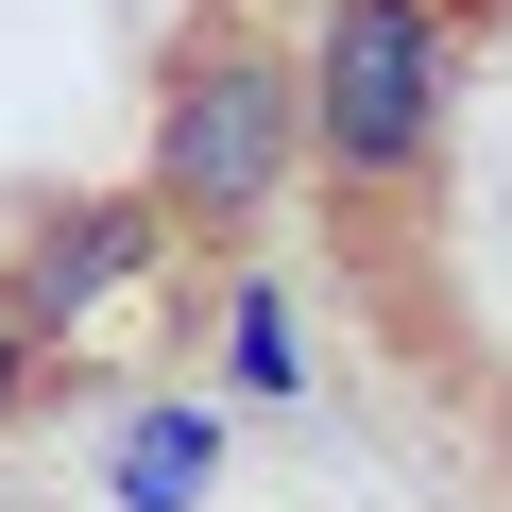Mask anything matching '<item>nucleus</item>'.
I'll use <instances>...</instances> for the list:
<instances>
[{
	"label": "nucleus",
	"mask_w": 512,
	"mask_h": 512,
	"mask_svg": "<svg viewBox=\"0 0 512 512\" xmlns=\"http://www.w3.org/2000/svg\"><path fill=\"white\" fill-rule=\"evenodd\" d=\"M444 103H461V18L444 0H325V35H308V154L325 171L410 188L444 154Z\"/></svg>",
	"instance_id": "f257e3e1"
},
{
	"label": "nucleus",
	"mask_w": 512,
	"mask_h": 512,
	"mask_svg": "<svg viewBox=\"0 0 512 512\" xmlns=\"http://www.w3.org/2000/svg\"><path fill=\"white\" fill-rule=\"evenodd\" d=\"M308 171V69H274V52H188L171 69V103H154V205L171 222H256Z\"/></svg>",
	"instance_id": "f03ea898"
},
{
	"label": "nucleus",
	"mask_w": 512,
	"mask_h": 512,
	"mask_svg": "<svg viewBox=\"0 0 512 512\" xmlns=\"http://www.w3.org/2000/svg\"><path fill=\"white\" fill-rule=\"evenodd\" d=\"M154 256H171V205H154V188H120V205H52L0 308H18L35 342H69V325H86L103 291H137V274H154Z\"/></svg>",
	"instance_id": "7ed1b4c3"
},
{
	"label": "nucleus",
	"mask_w": 512,
	"mask_h": 512,
	"mask_svg": "<svg viewBox=\"0 0 512 512\" xmlns=\"http://www.w3.org/2000/svg\"><path fill=\"white\" fill-rule=\"evenodd\" d=\"M205 478H222V427L205 410H137L120 427V512H188Z\"/></svg>",
	"instance_id": "20e7f679"
},
{
	"label": "nucleus",
	"mask_w": 512,
	"mask_h": 512,
	"mask_svg": "<svg viewBox=\"0 0 512 512\" xmlns=\"http://www.w3.org/2000/svg\"><path fill=\"white\" fill-rule=\"evenodd\" d=\"M222 359H239V393H308L291 376V291H239V342Z\"/></svg>",
	"instance_id": "39448f33"
},
{
	"label": "nucleus",
	"mask_w": 512,
	"mask_h": 512,
	"mask_svg": "<svg viewBox=\"0 0 512 512\" xmlns=\"http://www.w3.org/2000/svg\"><path fill=\"white\" fill-rule=\"evenodd\" d=\"M18 393H35V325L0 308V410H18Z\"/></svg>",
	"instance_id": "423d86ee"
}]
</instances>
